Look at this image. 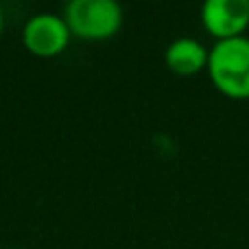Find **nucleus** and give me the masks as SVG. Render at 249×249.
<instances>
[{
	"instance_id": "f03ea898",
	"label": "nucleus",
	"mask_w": 249,
	"mask_h": 249,
	"mask_svg": "<svg viewBox=\"0 0 249 249\" xmlns=\"http://www.w3.org/2000/svg\"><path fill=\"white\" fill-rule=\"evenodd\" d=\"M64 20L79 39L103 42L121 31L123 7L114 0H72L66 4Z\"/></svg>"
},
{
	"instance_id": "f257e3e1",
	"label": "nucleus",
	"mask_w": 249,
	"mask_h": 249,
	"mask_svg": "<svg viewBox=\"0 0 249 249\" xmlns=\"http://www.w3.org/2000/svg\"><path fill=\"white\" fill-rule=\"evenodd\" d=\"M208 74L221 94L230 99H249V37L214 42L208 57Z\"/></svg>"
},
{
	"instance_id": "39448f33",
	"label": "nucleus",
	"mask_w": 249,
	"mask_h": 249,
	"mask_svg": "<svg viewBox=\"0 0 249 249\" xmlns=\"http://www.w3.org/2000/svg\"><path fill=\"white\" fill-rule=\"evenodd\" d=\"M208 57H210V48H206L195 37L173 39L164 53L168 70L179 77H193L201 70H208Z\"/></svg>"
},
{
	"instance_id": "20e7f679",
	"label": "nucleus",
	"mask_w": 249,
	"mask_h": 249,
	"mask_svg": "<svg viewBox=\"0 0 249 249\" xmlns=\"http://www.w3.org/2000/svg\"><path fill=\"white\" fill-rule=\"evenodd\" d=\"M203 29L216 39H232L249 29V0H208L201 7Z\"/></svg>"
},
{
	"instance_id": "7ed1b4c3",
	"label": "nucleus",
	"mask_w": 249,
	"mask_h": 249,
	"mask_svg": "<svg viewBox=\"0 0 249 249\" xmlns=\"http://www.w3.org/2000/svg\"><path fill=\"white\" fill-rule=\"evenodd\" d=\"M70 33L68 24H66L64 16L57 13H35L29 18L22 31V42H24L26 51L35 57H57L66 51L68 46Z\"/></svg>"
},
{
	"instance_id": "423d86ee",
	"label": "nucleus",
	"mask_w": 249,
	"mask_h": 249,
	"mask_svg": "<svg viewBox=\"0 0 249 249\" xmlns=\"http://www.w3.org/2000/svg\"><path fill=\"white\" fill-rule=\"evenodd\" d=\"M2 26H4V18H2V9H0V33H2Z\"/></svg>"
}]
</instances>
